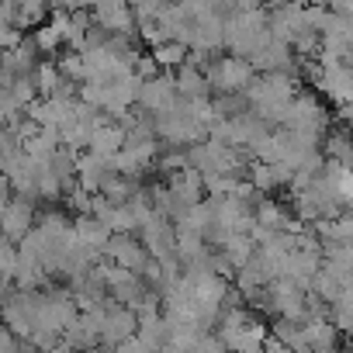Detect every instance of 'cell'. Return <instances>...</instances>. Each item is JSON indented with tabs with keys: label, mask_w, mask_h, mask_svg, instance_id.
Returning a JSON list of instances; mask_svg holds the SVG:
<instances>
[{
	"label": "cell",
	"mask_w": 353,
	"mask_h": 353,
	"mask_svg": "<svg viewBox=\"0 0 353 353\" xmlns=\"http://www.w3.org/2000/svg\"><path fill=\"white\" fill-rule=\"evenodd\" d=\"M243 94H246L250 111H253L256 118H263L267 125H281V118H284L288 104L294 101L298 87H294V80H291L288 73H263V77L253 80Z\"/></svg>",
	"instance_id": "6da1fadb"
},
{
	"label": "cell",
	"mask_w": 353,
	"mask_h": 353,
	"mask_svg": "<svg viewBox=\"0 0 353 353\" xmlns=\"http://www.w3.org/2000/svg\"><path fill=\"white\" fill-rule=\"evenodd\" d=\"M215 336L225 343L229 353H263L267 343L263 322H256L246 308H222L215 322Z\"/></svg>",
	"instance_id": "7a4b0ae2"
},
{
	"label": "cell",
	"mask_w": 353,
	"mask_h": 353,
	"mask_svg": "<svg viewBox=\"0 0 353 353\" xmlns=\"http://www.w3.org/2000/svg\"><path fill=\"white\" fill-rule=\"evenodd\" d=\"M281 128L288 132H301L315 142H322L325 128H329V111L312 97V94H294V101L288 104L284 118H281Z\"/></svg>",
	"instance_id": "3957f363"
},
{
	"label": "cell",
	"mask_w": 353,
	"mask_h": 353,
	"mask_svg": "<svg viewBox=\"0 0 353 353\" xmlns=\"http://www.w3.org/2000/svg\"><path fill=\"white\" fill-rule=\"evenodd\" d=\"M256 80V66L243 56H229V59H219L212 70H208V87L219 90V94H243L250 83Z\"/></svg>",
	"instance_id": "277c9868"
},
{
	"label": "cell",
	"mask_w": 353,
	"mask_h": 353,
	"mask_svg": "<svg viewBox=\"0 0 353 353\" xmlns=\"http://www.w3.org/2000/svg\"><path fill=\"white\" fill-rule=\"evenodd\" d=\"M104 256L111 260V263H118L121 270H132V274H149V267L156 263L152 256H149V250L142 246V239H135L132 232H111V239H108V246H104Z\"/></svg>",
	"instance_id": "5b68a950"
},
{
	"label": "cell",
	"mask_w": 353,
	"mask_h": 353,
	"mask_svg": "<svg viewBox=\"0 0 353 353\" xmlns=\"http://www.w3.org/2000/svg\"><path fill=\"white\" fill-rule=\"evenodd\" d=\"M166 191H170V198H173V208H176L173 222H176L191 205L205 201V176H201L198 170H191V166L173 170V173H166Z\"/></svg>",
	"instance_id": "8992f818"
},
{
	"label": "cell",
	"mask_w": 353,
	"mask_h": 353,
	"mask_svg": "<svg viewBox=\"0 0 353 353\" xmlns=\"http://www.w3.org/2000/svg\"><path fill=\"white\" fill-rule=\"evenodd\" d=\"M159 156V139H145V142H125L121 152L111 159V170L121 176H142Z\"/></svg>",
	"instance_id": "52a82bcc"
},
{
	"label": "cell",
	"mask_w": 353,
	"mask_h": 353,
	"mask_svg": "<svg viewBox=\"0 0 353 353\" xmlns=\"http://www.w3.org/2000/svg\"><path fill=\"white\" fill-rule=\"evenodd\" d=\"M139 239H142V246L149 250V256H152V260L176 256V229H173V222H170V219H163L159 212H156L149 222H142V225H139Z\"/></svg>",
	"instance_id": "ba28073f"
},
{
	"label": "cell",
	"mask_w": 353,
	"mask_h": 353,
	"mask_svg": "<svg viewBox=\"0 0 353 353\" xmlns=\"http://www.w3.org/2000/svg\"><path fill=\"white\" fill-rule=\"evenodd\" d=\"M35 201H28V198H11L8 201V208L0 212V236L4 239H11V243H21L32 229H35Z\"/></svg>",
	"instance_id": "9c48e42d"
},
{
	"label": "cell",
	"mask_w": 353,
	"mask_h": 353,
	"mask_svg": "<svg viewBox=\"0 0 353 353\" xmlns=\"http://www.w3.org/2000/svg\"><path fill=\"white\" fill-rule=\"evenodd\" d=\"M135 104H139L145 114H159V111L173 108V104H176V83H173V77H170V73H156V77L142 80Z\"/></svg>",
	"instance_id": "30bf717a"
},
{
	"label": "cell",
	"mask_w": 353,
	"mask_h": 353,
	"mask_svg": "<svg viewBox=\"0 0 353 353\" xmlns=\"http://www.w3.org/2000/svg\"><path fill=\"white\" fill-rule=\"evenodd\" d=\"M135 329H139V315H135L132 308H125V305H118V301H111V305L104 308V322H101V343H104V346L114 350L118 343L132 339Z\"/></svg>",
	"instance_id": "8fae6325"
},
{
	"label": "cell",
	"mask_w": 353,
	"mask_h": 353,
	"mask_svg": "<svg viewBox=\"0 0 353 353\" xmlns=\"http://www.w3.org/2000/svg\"><path fill=\"white\" fill-rule=\"evenodd\" d=\"M322 94H329L339 108L353 104V66L346 63H322V77L315 83Z\"/></svg>",
	"instance_id": "7c38bea8"
},
{
	"label": "cell",
	"mask_w": 353,
	"mask_h": 353,
	"mask_svg": "<svg viewBox=\"0 0 353 353\" xmlns=\"http://www.w3.org/2000/svg\"><path fill=\"white\" fill-rule=\"evenodd\" d=\"M256 70H263V73H294V49L288 46V42H281V39H270L253 59H250Z\"/></svg>",
	"instance_id": "4fadbf2b"
},
{
	"label": "cell",
	"mask_w": 353,
	"mask_h": 353,
	"mask_svg": "<svg viewBox=\"0 0 353 353\" xmlns=\"http://www.w3.org/2000/svg\"><path fill=\"white\" fill-rule=\"evenodd\" d=\"M173 83H176V97H184V101H205L208 90H212V87H208V73L198 70L191 59H188L184 66H176Z\"/></svg>",
	"instance_id": "5bb4252c"
},
{
	"label": "cell",
	"mask_w": 353,
	"mask_h": 353,
	"mask_svg": "<svg viewBox=\"0 0 353 353\" xmlns=\"http://www.w3.org/2000/svg\"><path fill=\"white\" fill-rule=\"evenodd\" d=\"M108 173H111V159L94 156V152H80V163H77V188H83L87 194H97Z\"/></svg>",
	"instance_id": "9a60e30c"
},
{
	"label": "cell",
	"mask_w": 353,
	"mask_h": 353,
	"mask_svg": "<svg viewBox=\"0 0 353 353\" xmlns=\"http://www.w3.org/2000/svg\"><path fill=\"white\" fill-rule=\"evenodd\" d=\"M121 145H125V128H121V125H111V121H101V125L94 128L90 142H87V152L104 156V159H114V156L121 152Z\"/></svg>",
	"instance_id": "2e32d148"
},
{
	"label": "cell",
	"mask_w": 353,
	"mask_h": 353,
	"mask_svg": "<svg viewBox=\"0 0 353 353\" xmlns=\"http://www.w3.org/2000/svg\"><path fill=\"white\" fill-rule=\"evenodd\" d=\"M73 236H77L80 246H87V250H94V253L101 256L104 246H108V239H111V229H108L104 222H97L94 215H80V219L73 222Z\"/></svg>",
	"instance_id": "e0dca14e"
},
{
	"label": "cell",
	"mask_w": 353,
	"mask_h": 353,
	"mask_svg": "<svg viewBox=\"0 0 353 353\" xmlns=\"http://www.w3.org/2000/svg\"><path fill=\"white\" fill-rule=\"evenodd\" d=\"M253 250H256V239H253L250 232H236V236H229V239L219 246V253L225 256V263H229L232 270H239V267L253 256Z\"/></svg>",
	"instance_id": "ac0fdd59"
},
{
	"label": "cell",
	"mask_w": 353,
	"mask_h": 353,
	"mask_svg": "<svg viewBox=\"0 0 353 353\" xmlns=\"http://www.w3.org/2000/svg\"><path fill=\"white\" fill-rule=\"evenodd\" d=\"M152 63L156 66H184L188 63V46L184 42H163V46H156L152 49Z\"/></svg>",
	"instance_id": "d6986e66"
},
{
	"label": "cell",
	"mask_w": 353,
	"mask_h": 353,
	"mask_svg": "<svg viewBox=\"0 0 353 353\" xmlns=\"http://www.w3.org/2000/svg\"><path fill=\"white\" fill-rule=\"evenodd\" d=\"M194 353H229V350H225V343H222V339H219L215 332H205V336L198 339Z\"/></svg>",
	"instance_id": "ffe728a7"
},
{
	"label": "cell",
	"mask_w": 353,
	"mask_h": 353,
	"mask_svg": "<svg viewBox=\"0 0 353 353\" xmlns=\"http://www.w3.org/2000/svg\"><path fill=\"white\" fill-rule=\"evenodd\" d=\"M322 8H329L339 18H353V0H322Z\"/></svg>",
	"instance_id": "44dd1931"
},
{
	"label": "cell",
	"mask_w": 353,
	"mask_h": 353,
	"mask_svg": "<svg viewBox=\"0 0 353 353\" xmlns=\"http://www.w3.org/2000/svg\"><path fill=\"white\" fill-rule=\"evenodd\" d=\"M263 353H291V350H288V346H284L277 336H274V339L267 336V343H263Z\"/></svg>",
	"instance_id": "7402d4cb"
},
{
	"label": "cell",
	"mask_w": 353,
	"mask_h": 353,
	"mask_svg": "<svg viewBox=\"0 0 353 353\" xmlns=\"http://www.w3.org/2000/svg\"><path fill=\"white\" fill-rule=\"evenodd\" d=\"M260 4H270V8H281V4H284V0H260Z\"/></svg>",
	"instance_id": "603a6c76"
},
{
	"label": "cell",
	"mask_w": 353,
	"mask_h": 353,
	"mask_svg": "<svg viewBox=\"0 0 353 353\" xmlns=\"http://www.w3.org/2000/svg\"><path fill=\"white\" fill-rule=\"evenodd\" d=\"M346 353H353V332H350V343H346Z\"/></svg>",
	"instance_id": "cb8c5ba5"
}]
</instances>
